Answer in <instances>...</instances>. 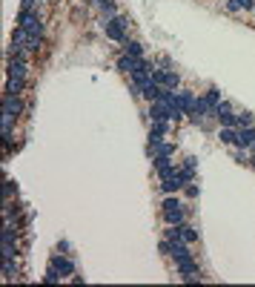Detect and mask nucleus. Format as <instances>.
I'll return each instance as SVG.
<instances>
[{"label":"nucleus","mask_w":255,"mask_h":287,"mask_svg":"<svg viewBox=\"0 0 255 287\" xmlns=\"http://www.w3.org/2000/svg\"><path fill=\"white\" fill-rule=\"evenodd\" d=\"M6 75H9V78H23V81H26V75H29V61H20V58H9Z\"/></svg>","instance_id":"obj_7"},{"label":"nucleus","mask_w":255,"mask_h":287,"mask_svg":"<svg viewBox=\"0 0 255 287\" xmlns=\"http://www.w3.org/2000/svg\"><path fill=\"white\" fill-rule=\"evenodd\" d=\"M215 118L221 121V127H235V124H238V115L229 109V103H226V101H221V103L215 106ZM235 129H238V127H235Z\"/></svg>","instance_id":"obj_5"},{"label":"nucleus","mask_w":255,"mask_h":287,"mask_svg":"<svg viewBox=\"0 0 255 287\" xmlns=\"http://www.w3.org/2000/svg\"><path fill=\"white\" fill-rule=\"evenodd\" d=\"M184 184H187V181L181 178V169H178V175H172V178H163V181H160V190L166 192V195H172V192L181 190Z\"/></svg>","instance_id":"obj_10"},{"label":"nucleus","mask_w":255,"mask_h":287,"mask_svg":"<svg viewBox=\"0 0 255 287\" xmlns=\"http://www.w3.org/2000/svg\"><path fill=\"white\" fill-rule=\"evenodd\" d=\"M175 230H178V236H181L184 241H190V244H195V241H198V230H195V227H190L187 221H184V224H175Z\"/></svg>","instance_id":"obj_13"},{"label":"nucleus","mask_w":255,"mask_h":287,"mask_svg":"<svg viewBox=\"0 0 255 287\" xmlns=\"http://www.w3.org/2000/svg\"><path fill=\"white\" fill-rule=\"evenodd\" d=\"M204 98H207V103H209V106H212V112H215V106L221 103V89H215V86H212V89H209Z\"/></svg>","instance_id":"obj_20"},{"label":"nucleus","mask_w":255,"mask_h":287,"mask_svg":"<svg viewBox=\"0 0 255 287\" xmlns=\"http://www.w3.org/2000/svg\"><path fill=\"white\" fill-rule=\"evenodd\" d=\"M49 264H52L55 270H61V276H64V279L75 273V261H72V258H66L64 253H55L52 258H49Z\"/></svg>","instance_id":"obj_6"},{"label":"nucleus","mask_w":255,"mask_h":287,"mask_svg":"<svg viewBox=\"0 0 255 287\" xmlns=\"http://www.w3.org/2000/svg\"><path fill=\"white\" fill-rule=\"evenodd\" d=\"M175 270H178V276H195V273H201V267H198V261H195V258L175 261Z\"/></svg>","instance_id":"obj_11"},{"label":"nucleus","mask_w":255,"mask_h":287,"mask_svg":"<svg viewBox=\"0 0 255 287\" xmlns=\"http://www.w3.org/2000/svg\"><path fill=\"white\" fill-rule=\"evenodd\" d=\"M61 279H64V276H61V270H55V267L49 264V270H46V276H43V282H46V285H58Z\"/></svg>","instance_id":"obj_19"},{"label":"nucleus","mask_w":255,"mask_h":287,"mask_svg":"<svg viewBox=\"0 0 255 287\" xmlns=\"http://www.w3.org/2000/svg\"><path fill=\"white\" fill-rule=\"evenodd\" d=\"M253 144H255V127L238 129V141H235V147H241V150H250Z\"/></svg>","instance_id":"obj_9"},{"label":"nucleus","mask_w":255,"mask_h":287,"mask_svg":"<svg viewBox=\"0 0 255 287\" xmlns=\"http://www.w3.org/2000/svg\"><path fill=\"white\" fill-rule=\"evenodd\" d=\"M3 279H6V282L17 279V261H15V258H3Z\"/></svg>","instance_id":"obj_15"},{"label":"nucleus","mask_w":255,"mask_h":287,"mask_svg":"<svg viewBox=\"0 0 255 287\" xmlns=\"http://www.w3.org/2000/svg\"><path fill=\"white\" fill-rule=\"evenodd\" d=\"M127 29H129V17H121V15H115V17H106V23H103V32L109 40H118V43H127Z\"/></svg>","instance_id":"obj_1"},{"label":"nucleus","mask_w":255,"mask_h":287,"mask_svg":"<svg viewBox=\"0 0 255 287\" xmlns=\"http://www.w3.org/2000/svg\"><path fill=\"white\" fill-rule=\"evenodd\" d=\"M160 207H163V221L166 224H184L187 221V210H184V204H181L178 198L166 195V201H163Z\"/></svg>","instance_id":"obj_2"},{"label":"nucleus","mask_w":255,"mask_h":287,"mask_svg":"<svg viewBox=\"0 0 255 287\" xmlns=\"http://www.w3.org/2000/svg\"><path fill=\"white\" fill-rule=\"evenodd\" d=\"M20 112H23L20 95H6V92H3V118H15V121H17Z\"/></svg>","instance_id":"obj_4"},{"label":"nucleus","mask_w":255,"mask_h":287,"mask_svg":"<svg viewBox=\"0 0 255 287\" xmlns=\"http://www.w3.org/2000/svg\"><path fill=\"white\" fill-rule=\"evenodd\" d=\"M138 61H141V58L121 55V58H118V69H121V72H127V75H132V72H135V66H138Z\"/></svg>","instance_id":"obj_16"},{"label":"nucleus","mask_w":255,"mask_h":287,"mask_svg":"<svg viewBox=\"0 0 255 287\" xmlns=\"http://www.w3.org/2000/svg\"><path fill=\"white\" fill-rule=\"evenodd\" d=\"M250 164H253V167H255V155H253V158H250Z\"/></svg>","instance_id":"obj_28"},{"label":"nucleus","mask_w":255,"mask_h":287,"mask_svg":"<svg viewBox=\"0 0 255 287\" xmlns=\"http://www.w3.org/2000/svg\"><path fill=\"white\" fill-rule=\"evenodd\" d=\"M124 55H129V58H143V43L127 40V43H124Z\"/></svg>","instance_id":"obj_14"},{"label":"nucleus","mask_w":255,"mask_h":287,"mask_svg":"<svg viewBox=\"0 0 255 287\" xmlns=\"http://www.w3.org/2000/svg\"><path fill=\"white\" fill-rule=\"evenodd\" d=\"M163 138H166V132H160L158 127L149 129V147H158V144H163Z\"/></svg>","instance_id":"obj_22"},{"label":"nucleus","mask_w":255,"mask_h":287,"mask_svg":"<svg viewBox=\"0 0 255 287\" xmlns=\"http://www.w3.org/2000/svg\"><path fill=\"white\" fill-rule=\"evenodd\" d=\"M37 0H20V9H34Z\"/></svg>","instance_id":"obj_26"},{"label":"nucleus","mask_w":255,"mask_h":287,"mask_svg":"<svg viewBox=\"0 0 255 287\" xmlns=\"http://www.w3.org/2000/svg\"><path fill=\"white\" fill-rule=\"evenodd\" d=\"M253 12H255V9H253Z\"/></svg>","instance_id":"obj_29"},{"label":"nucleus","mask_w":255,"mask_h":287,"mask_svg":"<svg viewBox=\"0 0 255 287\" xmlns=\"http://www.w3.org/2000/svg\"><path fill=\"white\" fill-rule=\"evenodd\" d=\"M97 6H100V12L106 15V17H115V0H97Z\"/></svg>","instance_id":"obj_21"},{"label":"nucleus","mask_w":255,"mask_h":287,"mask_svg":"<svg viewBox=\"0 0 255 287\" xmlns=\"http://www.w3.org/2000/svg\"><path fill=\"white\" fill-rule=\"evenodd\" d=\"M218 138H221L223 144H235V141H238V129H235V127H221Z\"/></svg>","instance_id":"obj_18"},{"label":"nucleus","mask_w":255,"mask_h":287,"mask_svg":"<svg viewBox=\"0 0 255 287\" xmlns=\"http://www.w3.org/2000/svg\"><path fill=\"white\" fill-rule=\"evenodd\" d=\"M226 9L229 12H241V0H226Z\"/></svg>","instance_id":"obj_25"},{"label":"nucleus","mask_w":255,"mask_h":287,"mask_svg":"<svg viewBox=\"0 0 255 287\" xmlns=\"http://www.w3.org/2000/svg\"><path fill=\"white\" fill-rule=\"evenodd\" d=\"M175 106L184 112V118L192 115V106H195V95H192L190 89H178V101H175Z\"/></svg>","instance_id":"obj_8"},{"label":"nucleus","mask_w":255,"mask_h":287,"mask_svg":"<svg viewBox=\"0 0 255 287\" xmlns=\"http://www.w3.org/2000/svg\"><path fill=\"white\" fill-rule=\"evenodd\" d=\"M149 152H152V158H172V155H175V144L163 141L158 147H149Z\"/></svg>","instance_id":"obj_12"},{"label":"nucleus","mask_w":255,"mask_h":287,"mask_svg":"<svg viewBox=\"0 0 255 287\" xmlns=\"http://www.w3.org/2000/svg\"><path fill=\"white\" fill-rule=\"evenodd\" d=\"M160 69H172V61L169 58H160Z\"/></svg>","instance_id":"obj_27"},{"label":"nucleus","mask_w":255,"mask_h":287,"mask_svg":"<svg viewBox=\"0 0 255 287\" xmlns=\"http://www.w3.org/2000/svg\"><path fill=\"white\" fill-rule=\"evenodd\" d=\"M195 167H198V158H195V155L184 158V169H195Z\"/></svg>","instance_id":"obj_24"},{"label":"nucleus","mask_w":255,"mask_h":287,"mask_svg":"<svg viewBox=\"0 0 255 287\" xmlns=\"http://www.w3.org/2000/svg\"><path fill=\"white\" fill-rule=\"evenodd\" d=\"M17 26H23L29 34H43V20L34 9H20L17 15Z\"/></svg>","instance_id":"obj_3"},{"label":"nucleus","mask_w":255,"mask_h":287,"mask_svg":"<svg viewBox=\"0 0 255 287\" xmlns=\"http://www.w3.org/2000/svg\"><path fill=\"white\" fill-rule=\"evenodd\" d=\"M235 127H238V129L253 127V115H250V112H241V115H238V124H235Z\"/></svg>","instance_id":"obj_23"},{"label":"nucleus","mask_w":255,"mask_h":287,"mask_svg":"<svg viewBox=\"0 0 255 287\" xmlns=\"http://www.w3.org/2000/svg\"><path fill=\"white\" fill-rule=\"evenodd\" d=\"M23 86H26L23 78H9V84H6V95H20Z\"/></svg>","instance_id":"obj_17"}]
</instances>
